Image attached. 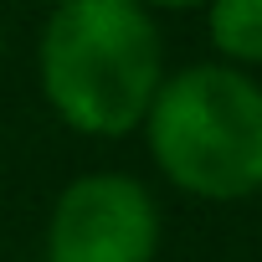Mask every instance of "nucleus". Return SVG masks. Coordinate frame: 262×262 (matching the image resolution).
I'll return each mask as SVG.
<instances>
[{"label":"nucleus","mask_w":262,"mask_h":262,"mask_svg":"<svg viewBox=\"0 0 262 262\" xmlns=\"http://www.w3.org/2000/svg\"><path fill=\"white\" fill-rule=\"evenodd\" d=\"M165 82L160 21L134 0H67L36 36V88L82 139H128Z\"/></svg>","instance_id":"obj_1"},{"label":"nucleus","mask_w":262,"mask_h":262,"mask_svg":"<svg viewBox=\"0 0 262 262\" xmlns=\"http://www.w3.org/2000/svg\"><path fill=\"white\" fill-rule=\"evenodd\" d=\"M139 134L155 170L195 201L262 195V82L226 62L165 72Z\"/></svg>","instance_id":"obj_2"},{"label":"nucleus","mask_w":262,"mask_h":262,"mask_svg":"<svg viewBox=\"0 0 262 262\" xmlns=\"http://www.w3.org/2000/svg\"><path fill=\"white\" fill-rule=\"evenodd\" d=\"M160 236L165 216L139 175L88 170L57 190L41 252L47 262H155Z\"/></svg>","instance_id":"obj_3"},{"label":"nucleus","mask_w":262,"mask_h":262,"mask_svg":"<svg viewBox=\"0 0 262 262\" xmlns=\"http://www.w3.org/2000/svg\"><path fill=\"white\" fill-rule=\"evenodd\" d=\"M206 16V41L216 62L226 67H262V0H211Z\"/></svg>","instance_id":"obj_4"},{"label":"nucleus","mask_w":262,"mask_h":262,"mask_svg":"<svg viewBox=\"0 0 262 262\" xmlns=\"http://www.w3.org/2000/svg\"><path fill=\"white\" fill-rule=\"evenodd\" d=\"M134 6H144L149 16H155V11H170V16H175V11H206L211 0H134Z\"/></svg>","instance_id":"obj_5"},{"label":"nucleus","mask_w":262,"mask_h":262,"mask_svg":"<svg viewBox=\"0 0 262 262\" xmlns=\"http://www.w3.org/2000/svg\"><path fill=\"white\" fill-rule=\"evenodd\" d=\"M41 6H47V11H57V6H67V0H41Z\"/></svg>","instance_id":"obj_6"}]
</instances>
